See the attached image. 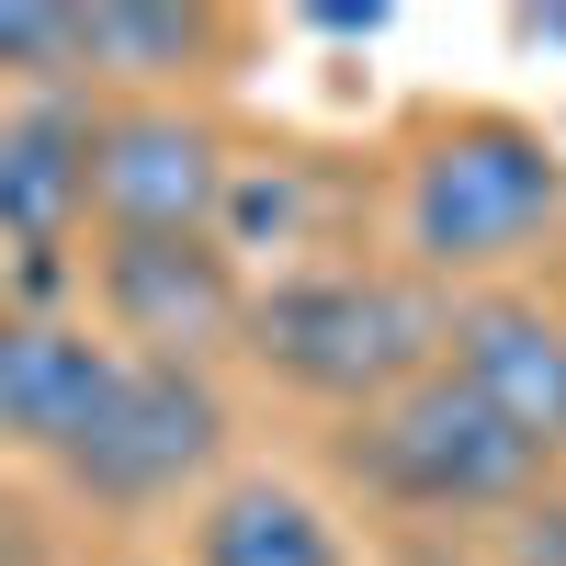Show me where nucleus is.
<instances>
[{
  "label": "nucleus",
  "instance_id": "obj_1",
  "mask_svg": "<svg viewBox=\"0 0 566 566\" xmlns=\"http://www.w3.org/2000/svg\"><path fill=\"white\" fill-rule=\"evenodd\" d=\"M442 328H453V295L419 283L408 261H306V272H272L250 295V363L272 386H295L317 408H386L397 386L442 374Z\"/></svg>",
  "mask_w": 566,
  "mask_h": 566
},
{
  "label": "nucleus",
  "instance_id": "obj_2",
  "mask_svg": "<svg viewBox=\"0 0 566 566\" xmlns=\"http://www.w3.org/2000/svg\"><path fill=\"white\" fill-rule=\"evenodd\" d=\"M566 227V148L522 114H453L408 148L397 239L419 283H488Z\"/></svg>",
  "mask_w": 566,
  "mask_h": 566
},
{
  "label": "nucleus",
  "instance_id": "obj_3",
  "mask_svg": "<svg viewBox=\"0 0 566 566\" xmlns=\"http://www.w3.org/2000/svg\"><path fill=\"white\" fill-rule=\"evenodd\" d=\"M340 464L374 499H397V510H510L544 476L453 374H419V386H397L386 408H363L340 431Z\"/></svg>",
  "mask_w": 566,
  "mask_h": 566
},
{
  "label": "nucleus",
  "instance_id": "obj_4",
  "mask_svg": "<svg viewBox=\"0 0 566 566\" xmlns=\"http://www.w3.org/2000/svg\"><path fill=\"white\" fill-rule=\"evenodd\" d=\"M227 453V397L216 374H181V363H125L103 419L57 453V476L91 499V510H159Z\"/></svg>",
  "mask_w": 566,
  "mask_h": 566
},
{
  "label": "nucleus",
  "instance_id": "obj_5",
  "mask_svg": "<svg viewBox=\"0 0 566 566\" xmlns=\"http://www.w3.org/2000/svg\"><path fill=\"white\" fill-rule=\"evenodd\" d=\"M227 136L193 103H91V227L103 239H216Z\"/></svg>",
  "mask_w": 566,
  "mask_h": 566
},
{
  "label": "nucleus",
  "instance_id": "obj_6",
  "mask_svg": "<svg viewBox=\"0 0 566 566\" xmlns=\"http://www.w3.org/2000/svg\"><path fill=\"white\" fill-rule=\"evenodd\" d=\"M103 340L125 363H181L205 374L227 340H250V272L216 239H103L91 250Z\"/></svg>",
  "mask_w": 566,
  "mask_h": 566
},
{
  "label": "nucleus",
  "instance_id": "obj_7",
  "mask_svg": "<svg viewBox=\"0 0 566 566\" xmlns=\"http://www.w3.org/2000/svg\"><path fill=\"white\" fill-rule=\"evenodd\" d=\"M442 374L464 397H476L510 442H522L533 464L566 453V317L533 306V295H499V283H476V295H453V328H442Z\"/></svg>",
  "mask_w": 566,
  "mask_h": 566
},
{
  "label": "nucleus",
  "instance_id": "obj_8",
  "mask_svg": "<svg viewBox=\"0 0 566 566\" xmlns=\"http://www.w3.org/2000/svg\"><path fill=\"white\" fill-rule=\"evenodd\" d=\"M91 227V91H34L0 114V261L57 283Z\"/></svg>",
  "mask_w": 566,
  "mask_h": 566
},
{
  "label": "nucleus",
  "instance_id": "obj_9",
  "mask_svg": "<svg viewBox=\"0 0 566 566\" xmlns=\"http://www.w3.org/2000/svg\"><path fill=\"white\" fill-rule=\"evenodd\" d=\"M114 374H125V352L103 340V328L0 306V442L57 464V453H69V442L91 431V419H103Z\"/></svg>",
  "mask_w": 566,
  "mask_h": 566
},
{
  "label": "nucleus",
  "instance_id": "obj_10",
  "mask_svg": "<svg viewBox=\"0 0 566 566\" xmlns=\"http://www.w3.org/2000/svg\"><path fill=\"white\" fill-rule=\"evenodd\" d=\"M227 23L205 0H80V91L103 80L114 103H181V80L216 69Z\"/></svg>",
  "mask_w": 566,
  "mask_h": 566
},
{
  "label": "nucleus",
  "instance_id": "obj_11",
  "mask_svg": "<svg viewBox=\"0 0 566 566\" xmlns=\"http://www.w3.org/2000/svg\"><path fill=\"white\" fill-rule=\"evenodd\" d=\"M193 566H352V544H340V522H328L306 488L227 476L193 510Z\"/></svg>",
  "mask_w": 566,
  "mask_h": 566
},
{
  "label": "nucleus",
  "instance_id": "obj_12",
  "mask_svg": "<svg viewBox=\"0 0 566 566\" xmlns=\"http://www.w3.org/2000/svg\"><path fill=\"white\" fill-rule=\"evenodd\" d=\"M0 80L23 91H80V0H0Z\"/></svg>",
  "mask_w": 566,
  "mask_h": 566
},
{
  "label": "nucleus",
  "instance_id": "obj_13",
  "mask_svg": "<svg viewBox=\"0 0 566 566\" xmlns=\"http://www.w3.org/2000/svg\"><path fill=\"white\" fill-rule=\"evenodd\" d=\"M0 272H12V261H0Z\"/></svg>",
  "mask_w": 566,
  "mask_h": 566
}]
</instances>
